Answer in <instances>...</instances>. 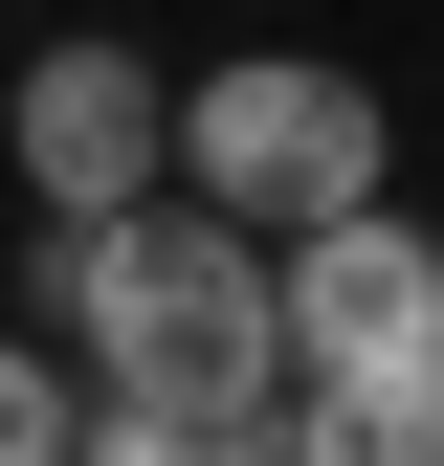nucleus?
Masks as SVG:
<instances>
[{
	"label": "nucleus",
	"mask_w": 444,
	"mask_h": 466,
	"mask_svg": "<svg viewBox=\"0 0 444 466\" xmlns=\"http://www.w3.org/2000/svg\"><path fill=\"white\" fill-rule=\"evenodd\" d=\"M45 333L89 356V400H289V289H267V222H222L200 178L45 222Z\"/></svg>",
	"instance_id": "f257e3e1"
},
{
	"label": "nucleus",
	"mask_w": 444,
	"mask_h": 466,
	"mask_svg": "<svg viewBox=\"0 0 444 466\" xmlns=\"http://www.w3.org/2000/svg\"><path fill=\"white\" fill-rule=\"evenodd\" d=\"M0 156H23V200H45V222L156 200V178H178V67H156L134 23H111V45H23V89H0Z\"/></svg>",
	"instance_id": "7ed1b4c3"
},
{
	"label": "nucleus",
	"mask_w": 444,
	"mask_h": 466,
	"mask_svg": "<svg viewBox=\"0 0 444 466\" xmlns=\"http://www.w3.org/2000/svg\"><path fill=\"white\" fill-rule=\"evenodd\" d=\"M178 178L222 222H333V200H400V111H378L333 45H222V67L178 89Z\"/></svg>",
	"instance_id": "f03ea898"
},
{
	"label": "nucleus",
	"mask_w": 444,
	"mask_h": 466,
	"mask_svg": "<svg viewBox=\"0 0 444 466\" xmlns=\"http://www.w3.org/2000/svg\"><path fill=\"white\" fill-rule=\"evenodd\" d=\"M89 444V356L67 333H0V466H67Z\"/></svg>",
	"instance_id": "0eeeda50"
},
{
	"label": "nucleus",
	"mask_w": 444,
	"mask_h": 466,
	"mask_svg": "<svg viewBox=\"0 0 444 466\" xmlns=\"http://www.w3.org/2000/svg\"><path fill=\"white\" fill-rule=\"evenodd\" d=\"M267 422H289V466H444V356H311Z\"/></svg>",
	"instance_id": "39448f33"
},
{
	"label": "nucleus",
	"mask_w": 444,
	"mask_h": 466,
	"mask_svg": "<svg viewBox=\"0 0 444 466\" xmlns=\"http://www.w3.org/2000/svg\"><path fill=\"white\" fill-rule=\"evenodd\" d=\"M67 466H289V422H267V400H222V422L200 400H89Z\"/></svg>",
	"instance_id": "423d86ee"
},
{
	"label": "nucleus",
	"mask_w": 444,
	"mask_h": 466,
	"mask_svg": "<svg viewBox=\"0 0 444 466\" xmlns=\"http://www.w3.org/2000/svg\"><path fill=\"white\" fill-rule=\"evenodd\" d=\"M267 289H289V378H311V356H444V222H400V200L289 222Z\"/></svg>",
	"instance_id": "20e7f679"
}]
</instances>
